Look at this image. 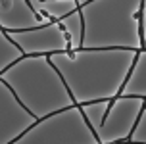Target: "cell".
Here are the masks:
<instances>
[{"mask_svg":"<svg viewBox=\"0 0 146 144\" xmlns=\"http://www.w3.org/2000/svg\"><path fill=\"white\" fill-rule=\"evenodd\" d=\"M40 2H46V0H40Z\"/></svg>","mask_w":146,"mask_h":144,"instance_id":"6da1fadb","label":"cell"}]
</instances>
